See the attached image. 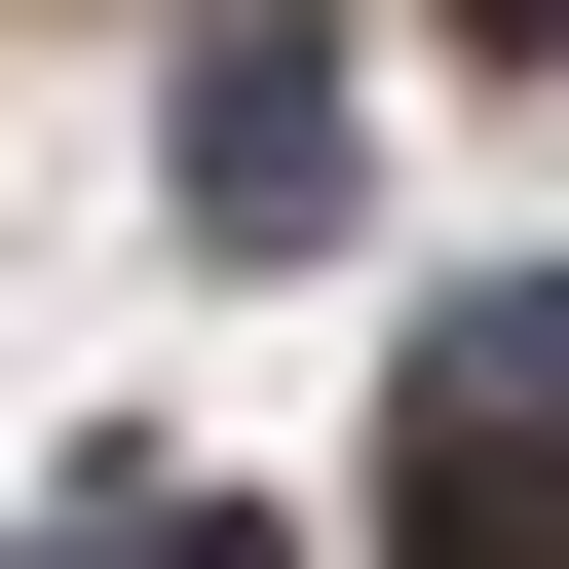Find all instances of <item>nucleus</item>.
<instances>
[{"label": "nucleus", "mask_w": 569, "mask_h": 569, "mask_svg": "<svg viewBox=\"0 0 569 569\" xmlns=\"http://www.w3.org/2000/svg\"><path fill=\"white\" fill-rule=\"evenodd\" d=\"M418 569H569V305H456V456H418Z\"/></svg>", "instance_id": "1"}, {"label": "nucleus", "mask_w": 569, "mask_h": 569, "mask_svg": "<svg viewBox=\"0 0 569 569\" xmlns=\"http://www.w3.org/2000/svg\"><path fill=\"white\" fill-rule=\"evenodd\" d=\"M190 190H228V228H305V190H342V77H305V39H228V77H190Z\"/></svg>", "instance_id": "2"}, {"label": "nucleus", "mask_w": 569, "mask_h": 569, "mask_svg": "<svg viewBox=\"0 0 569 569\" xmlns=\"http://www.w3.org/2000/svg\"><path fill=\"white\" fill-rule=\"evenodd\" d=\"M493 39H569V0H493Z\"/></svg>", "instance_id": "3"}]
</instances>
